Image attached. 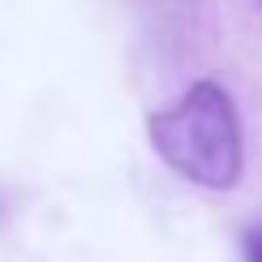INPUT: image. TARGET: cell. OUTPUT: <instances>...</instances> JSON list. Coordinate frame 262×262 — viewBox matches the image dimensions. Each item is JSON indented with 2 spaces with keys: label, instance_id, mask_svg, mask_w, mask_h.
Returning <instances> with one entry per match:
<instances>
[{
  "label": "cell",
  "instance_id": "obj_3",
  "mask_svg": "<svg viewBox=\"0 0 262 262\" xmlns=\"http://www.w3.org/2000/svg\"><path fill=\"white\" fill-rule=\"evenodd\" d=\"M249 9H254V13L262 17V0H249Z\"/></svg>",
  "mask_w": 262,
  "mask_h": 262
},
{
  "label": "cell",
  "instance_id": "obj_2",
  "mask_svg": "<svg viewBox=\"0 0 262 262\" xmlns=\"http://www.w3.org/2000/svg\"><path fill=\"white\" fill-rule=\"evenodd\" d=\"M241 254H245V262H262V224L245 228V236H241Z\"/></svg>",
  "mask_w": 262,
  "mask_h": 262
},
{
  "label": "cell",
  "instance_id": "obj_1",
  "mask_svg": "<svg viewBox=\"0 0 262 262\" xmlns=\"http://www.w3.org/2000/svg\"><path fill=\"white\" fill-rule=\"evenodd\" d=\"M150 146L172 172L206 189H232L245 172V134L232 95L215 78L193 82L172 107L146 121Z\"/></svg>",
  "mask_w": 262,
  "mask_h": 262
}]
</instances>
